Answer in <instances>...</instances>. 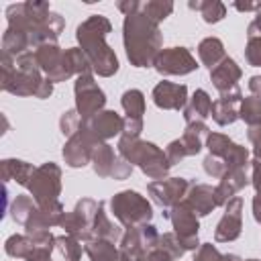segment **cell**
I'll return each instance as SVG.
<instances>
[{
  "instance_id": "36",
  "label": "cell",
  "mask_w": 261,
  "mask_h": 261,
  "mask_svg": "<svg viewBox=\"0 0 261 261\" xmlns=\"http://www.w3.org/2000/svg\"><path fill=\"white\" fill-rule=\"evenodd\" d=\"M55 251L65 261H80L84 247H82V241H77L69 234H61V237H55Z\"/></svg>"
},
{
  "instance_id": "45",
  "label": "cell",
  "mask_w": 261,
  "mask_h": 261,
  "mask_svg": "<svg viewBox=\"0 0 261 261\" xmlns=\"http://www.w3.org/2000/svg\"><path fill=\"white\" fill-rule=\"evenodd\" d=\"M53 251H55V247H35L27 261H51Z\"/></svg>"
},
{
  "instance_id": "38",
  "label": "cell",
  "mask_w": 261,
  "mask_h": 261,
  "mask_svg": "<svg viewBox=\"0 0 261 261\" xmlns=\"http://www.w3.org/2000/svg\"><path fill=\"white\" fill-rule=\"evenodd\" d=\"M239 118L245 120L249 126H255L261 122V98L247 96L239 104Z\"/></svg>"
},
{
  "instance_id": "3",
  "label": "cell",
  "mask_w": 261,
  "mask_h": 261,
  "mask_svg": "<svg viewBox=\"0 0 261 261\" xmlns=\"http://www.w3.org/2000/svg\"><path fill=\"white\" fill-rule=\"evenodd\" d=\"M122 43L126 59L133 67H153L155 57L163 49V35L159 31V24H155L139 10L124 16Z\"/></svg>"
},
{
  "instance_id": "28",
  "label": "cell",
  "mask_w": 261,
  "mask_h": 261,
  "mask_svg": "<svg viewBox=\"0 0 261 261\" xmlns=\"http://www.w3.org/2000/svg\"><path fill=\"white\" fill-rule=\"evenodd\" d=\"M198 57H200L202 65H206L208 69H214L226 57L222 41L218 37H206V39H202L200 45H198Z\"/></svg>"
},
{
  "instance_id": "51",
  "label": "cell",
  "mask_w": 261,
  "mask_h": 261,
  "mask_svg": "<svg viewBox=\"0 0 261 261\" xmlns=\"http://www.w3.org/2000/svg\"><path fill=\"white\" fill-rule=\"evenodd\" d=\"M249 90H251L253 96L261 98V75H253V77L249 80Z\"/></svg>"
},
{
  "instance_id": "15",
  "label": "cell",
  "mask_w": 261,
  "mask_h": 261,
  "mask_svg": "<svg viewBox=\"0 0 261 261\" xmlns=\"http://www.w3.org/2000/svg\"><path fill=\"white\" fill-rule=\"evenodd\" d=\"M92 167L96 175L112 179H126L133 173V165L124 161L120 155H114V149L108 143L96 145L92 155Z\"/></svg>"
},
{
  "instance_id": "27",
  "label": "cell",
  "mask_w": 261,
  "mask_h": 261,
  "mask_svg": "<svg viewBox=\"0 0 261 261\" xmlns=\"http://www.w3.org/2000/svg\"><path fill=\"white\" fill-rule=\"evenodd\" d=\"M92 239H100V241H110V243H120L122 239V228L118 224H114L106 212H104V202L100 204V210L96 214L94 226H92Z\"/></svg>"
},
{
  "instance_id": "53",
  "label": "cell",
  "mask_w": 261,
  "mask_h": 261,
  "mask_svg": "<svg viewBox=\"0 0 261 261\" xmlns=\"http://www.w3.org/2000/svg\"><path fill=\"white\" fill-rule=\"evenodd\" d=\"M245 261H261V259H245Z\"/></svg>"
},
{
  "instance_id": "12",
  "label": "cell",
  "mask_w": 261,
  "mask_h": 261,
  "mask_svg": "<svg viewBox=\"0 0 261 261\" xmlns=\"http://www.w3.org/2000/svg\"><path fill=\"white\" fill-rule=\"evenodd\" d=\"M102 141H98L86 126V122L82 120V126L77 128V133H73L65 145H63V159L69 167L77 169V167H84L88 163H92V155H94V149L96 145H100Z\"/></svg>"
},
{
  "instance_id": "35",
  "label": "cell",
  "mask_w": 261,
  "mask_h": 261,
  "mask_svg": "<svg viewBox=\"0 0 261 261\" xmlns=\"http://www.w3.org/2000/svg\"><path fill=\"white\" fill-rule=\"evenodd\" d=\"M141 12L147 18H151L155 24H159L173 12V2H169V0H147V2H141Z\"/></svg>"
},
{
  "instance_id": "48",
  "label": "cell",
  "mask_w": 261,
  "mask_h": 261,
  "mask_svg": "<svg viewBox=\"0 0 261 261\" xmlns=\"http://www.w3.org/2000/svg\"><path fill=\"white\" fill-rule=\"evenodd\" d=\"M251 37H261V8L257 10L255 18L247 27V39H251Z\"/></svg>"
},
{
  "instance_id": "49",
  "label": "cell",
  "mask_w": 261,
  "mask_h": 261,
  "mask_svg": "<svg viewBox=\"0 0 261 261\" xmlns=\"http://www.w3.org/2000/svg\"><path fill=\"white\" fill-rule=\"evenodd\" d=\"M120 259L122 261H155L151 251L149 253H128V251H120Z\"/></svg>"
},
{
  "instance_id": "41",
  "label": "cell",
  "mask_w": 261,
  "mask_h": 261,
  "mask_svg": "<svg viewBox=\"0 0 261 261\" xmlns=\"http://www.w3.org/2000/svg\"><path fill=\"white\" fill-rule=\"evenodd\" d=\"M202 165H204V171L210 175V177H216V179H220L226 171H228V167H226V163L222 161V159H218V157H214V155H206L204 157V161H202Z\"/></svg>"
},
{
  "instance_id": "18",
  "label": "cell",
  "mask_w": 261,
  "mask_h": 261,
  "mask_svg": "<svg viewBox=\"0 0 261 261\" xmlns=\"http://www.w3.org/2000/svg\"><path fill=\"white\" fill-rule=\"evenodd\" d=\"M241 230H243V200L237 196L224 206V214L214 230V241L232 243L241 237Z\"/></svg>"
},
{
  "instance_id": "25",
  "label": "cell",
  "mask_w": 261,
  "mask_h": 261,
  "mask_svg": "<svg viewBox=\"0 0 261 261\" xmlns=\"http://www.w3.org/2000/svg\"><path fill=\"white\" fill-rule=\"evenodd\" d=\"M212 114V98L208 96L206 90H196L194 96L188 100L184 108V120L186 124H196V122H206V118Z\"/></svg>"
},
{
  "instance_id": "31",
  "label": "cell",
  "mask_w": 261,
  "mask_h": 261,
  "mask_svg": "<svg viewBox=\"0 0 261 261\" xmlns=\"http://www.w3.org/2000/svg\"><path fill=\"white\" fill-rule=\"evenodd\" d=\"M120 104H122V110H124V118H130V120H143V114H145V96L141 90H126L120 98Z\"/></svg>"
},
{
  "instance_id": "44",
  "label": "cell",
  "mask_w": 261,
  "mask_h": 261,
  "mask_svg": "<svg viewBox=\"0 0 261 261\" xmlns=\"http://www.w3.org/2000/svg\"><path fill=\"white\" fill-rule=\"evenodd\" d=\"M247 137H249V141H251V145H253V155H255V159H261V122L255 124V126H249Z\"/></svg>"
},
{
  "instance_id": "26",
  "label": "cell",
  "mask_w": 261,
  "mask_h": 261,
  "mask_svg": "<svg viewBox=\"0 0 261 261\" xmlns=\"http://www.w3.org/2000/svg\"><path fill=\"white\" fill-rule=\"evenodd\" d=\"M35 169L37 167H33V163H27L22 159H2V163H0L2 179L4 181H16L22 188L29 186Z\"/></svg>"
},
{
  "instance_id": "4",
  "label": "cell",
  "mask_w": 261,
  "mask_h": 261,
  "mask_svg": "<svg viewBox=\"0 0 261 261\" xmlns=\"http://www.w3.org/2000/svg\"><path fill=\"white\" fill-rule=\"evenodd\" d=\"M108 33H112V22L102 14L88 16L75 29V39L80 43V49L88 55L94 73H98L100 77H110L118 71V57L112 51V47L106 43Z\"/></svg>"
},
{
  "instance_id": "32",
  "label": "cell",
  "mask_w": 261,
  "mask_h": 261,
  "mask_svg": "<svg viewBox=\"0 0 261 261\" xmlns=\"http://www.w3.org/2000/svg\"><path fill=\"white\" fill-rule=\"evenodd\" d=\"M239 102H232V100H226V98H218L212 102V118L216 124L220 126H228L232 124L237 118H239Z\"/></svg>"
},
{
  "instance_id": "39",
  "label": "cell",
  "mask_w": 261,
  "mask_h": 261,
  "mask_svg": "<svg viewBox=\"0 0 261 261\" xmlns=\"http://www.w3.org/2000/svg\"><path fill=\"white\" fill-rule=\"evenodd\" d=\"M159 247H161L173 261L181 259L184 253H186V249L181 247V243H179V239L175 237V232H163V234L159 237Z\"/></svg>"
},
{
  "instance_id": "20",
  "label": "cell",
  "mask_w": 261,
  "mask_h": 261,
  "mask_svg": "<svg viewBox=\"0 0 261 261\" xmlns=\"http://www.w3.org/2000/svg\"><path fill=\"white\" fill-rule=\"evenodd\" d=\"M84 122H86L88 130L102 143H106L108 139H112L116 135H122V128H124V118L120 114H116L114 110H102Z\"/></svg>"
},
{
  "instance_id": "50",
  "label": "cell",
  "mask_w": 261,
  "mask_h": 261,
  "mask_svg": "<svg viewBox=\"0 0 261 261\" xmlns=\"http://www.w3.org/2000/svg\"><path fill=\"white\" fill-rule=\"evenodd\" d=\"M237 10H241V12H251V10H259L261 8V2H234L232 4Z\"/></svg>"
},
{
  "instance_id": "33",
  "label": "cell",
  "mask_w": 261,
  "mask_h": 261,
  "mask_svg": "<svg viewBox=\"0 0 261 261\" xmlns=\"http://www.w3.org/2000/svg\"><path fill=\"white\" fill-rule=\"evenodd\" d=\"M33 249H35V243L27 234H12L4 243L6 255L8 257H14V259H29L31 253H33Z\"/></svg>"
},
{
  "instance_id": "30",
  "label": "cell",
  "mask_w": 261,
  "mask_h": 261,
  "mask_svg": "<svg viewBox=\"0 0 261 261\" xmlns=\"http://www.w3.org/2000/svg\"><path fill=\"white\" fill-rule=\"evenodd\" d=\"M188 6L192 10H198L204 18V22L208 24H214V22H220L224 16H226V6L220 2V0H196V2H188Z\"/></svg>"
},
{
  "instance_id": "22",
  "label": "cell",
  "mask_w": 261,
  "mask_h": 261,
  "mask_svg": "<svg viewBox=\"0 0 261 261\" xmlns=\"http://www.w3.org/2000/svg\"><path fill=\"white\" fill-rule=\"evenodd\" d=\"M65 212L61 202L49 204V206H37L31 214V218L24 224V232H35V230H49L51 226H59L63 220Z\"/></svg>"
},
{
  "instance_id": "29",
  "label": "cell",
  "mask_w": 261,
  "mask_h": 261,
  "mask_svg": "<svg viewBox=\"0 0 261 261\" xmlns=\"http://www.w3.org/2000/svg\"><path fill=\"white\" fill-rule=\"evenodd\" d=\"M84 251L90 257V261H122L120 249L116 247V243H110V241L92 239L84 245Z\"/></svg>"
},
{
  "instance_id": "2",
  "label": "cell",
  "mask_w": 261,
  "mask_h": 261,
  "mask_svg": "<svg viewBox=\"0 0 261 261\" xmlns=\"http://www.w3.org/2000/svg\"><path fill=\"white\" fill-rule=\"evenodd\" d=\"M0 88L14 96H35V98H49L53 94V84L43 75L35 51L22 53L16 59L2 53L0 59Z\"/></svg>"
},
{
  "instance_id": "7",
  "label": "cell",
  "mask_w": 261,
  "mask_h": 261,
  "mask_svg": "<svg viewBox=\"0 0 261 261\" xmlns=\"http://www.w3.org/2000/svg\"><path fill=\"white\" fill-rule=\"evenodd\" d=\"M29 194L37 202V206H49L59 202L61 194V167L53 161L39 165L27 186Z\"/></svg>"
},
{
  "instance_id": "52",
  "label": "cell",
  "mask_w": 261,
  "mask_h": 261,
  "mask_svg": "<svg viewBox=\"0 0 261 261\" xmlns=\"http://www.w3.org/2000/svg\"><path fill=\"white\" fill-rule=\"evenodd\" d=\"M253 218H255V222L261 224V194H257L253 198Z\"/></svg>"
},
{
  "instance_id": "9",
  "label": "cell",
  "mask_w": 261,
  "mask_h": 261,
  "mask_svg": "<svg viewBox=\"0 0 261 261\" xmlns=\"http://www.w3.org/2000/svg\"><path fill=\"white\" fill-rule=\"evenodd\" d=\"M73 94H75V110L82 116V120H90L106 106V94L96 84L94 73L77 75L73 84Z\"/></svg>"
},
{
  "instance_id": "40",
  "label": "cell",
  "mask_w": 261,
  "mask_h": 261,
  "mask_svg": "<svg viewBox=\"0 0 261 261\" xmlns=\"http://www.w3.org/2000/svg\"><path fill=\"white\" fill-rule=\"evenodd\" d=\"M82 126V116L77 114V110L73 108V110H65L63 114H61V118H59V128H61V133L69 139L73 133H77V128Z\"/></svg>"
},
{
  "instance_id": "24",
  "label": "cell",
  "mask_w": 261,
  "mask_h": 261,
  "mask_svg": "<svg viewBox=\"0 0 261 261\" xmlns=\"http://www.w3.org/2000/svg\"><path fill=\"white\" fill-rule=\"evenodd\" d=\"M186 202L194 208V212L198 216H208L214 208H216V196H214V188L208 184H196L192 181Z\"/></svg>"
},
{
  "instance_id": "10",
  "label": "cell",
  "mask_w": 261,
  "mask_h": 261,
  "mask_svg": "<svg viewBox=\"0 0 261 261\" xmlns=\"http://www.w3.org/2000/svg\"><path fill=\"white\" fill-rule=\"evenodd\" d=\"M169 220L173 224V232L179 239L181 247L186 251H196L202 243L198 241V230H200V220L194 208L184 200L169 208Z\"/></svg>"
},
{
  "instance_id": "19",
  "label": "cell",
  "mask_w": 261,
  "mask_h": 261,
  "mask_svg": "<svg viewBox=\"0 0 261 261\" xmlns=\"http://www.w3.org/2000/svg\"><path fill=\"white\" fill-rule=\"evenodd\" d=\"M153 102L161 110H184L188 104V86L186 84H173V82H159L153 88Z\"/></svg>"
},
{
  "instance_id": "14",
  "label": "cell",
  "mask_w": 261,
  "mask_h": 261,
  "mask_svg": "<svg viewBox=\"0 0 261 261\" xmlns=\"http://www.w3.org/2000/svg\"><path fill=\"white\" fill-rule=\"evenodd\" d=\"M35 57H37V63H39L43 75L51 84L65 82V80H69L73 75L71 69H69V65H67L65 51L57 43H45V45H41L39 49H35Z\"/></svg>"
},
{
  "instance_id": "6",
  "label": "cell",
  "mask_w": 261,
  "mask_h": 261,
  "mask_svg": "<svg viewBox=\"0 0 261 261\" xmlns=\"http://www.w3.org/2000/svg\"><path fill=\"white\" fill-rule=\"evenodd\" d=\"M110 208L114 218L120 222L124 228H135L141 224H149L153 218V206L151 202L141 196L135 190H122L112 196Z\"/></svg>"
},
{
  "instance_id": "47",
  "label": "cell",
  "mask_w": 261,
  "mask_h": 261,
  "mask_svg": "<svg viewBox=\"0 0 261 261\" xmlns=\"http://www.w3.org/2000/svg\"><path fill=\"white\" fill-rule=\"evenodd\" d=\"M116 8L124 16H128V14H135V12L141 10V2H137V0H120V2H116Z\"/></svg>"
},
{
  "instance_id": "16",
  "label": "cell",
  "mask_w": 261,
  "mask_h": 261,
  "mask_svg": "<svg viewBox=\"0 0 261 261\" xmlns=\"http://www.w3.org/2000/svg\"><path fill=\"white\" fill-rule=\"evenodd\" d=\"M155 71L161 75H186L198 69L196 57L186 47H169L161 49L153 63Z\"/></svg>"
},
{
  "instance_id": "11",
  "label": "cell",
  "mask_w": 261,
  "mask_h": 261,
  "mask_svg": "<svg viewBox=\"0 0 261 261\" xmlns=\"http://www.w3.org/2000/svg\"><path fill=\"white\" fill-rule=\"evenodd\" d=\"M210 133L208 124L206 122H196V124H186V130L179 139L171 141L165 149V155H167V161L169 165H175V163H181L186 157H192V155H198L204 147L202 143V137H206Z\"/></svg>"
},
{
  "instance_id": "46",
  "label": "cell",
  "mask_w": 261,
  "mask_h": 261,
  "mask_svg": "<svg viewBox=\"0 0 261 261\" xmlns=\"http://www.w3.org/2000/svg\"><path fill=\"white\" fill-rule=\"evenodd\" d=\"M251 169H253L251 186L255 188L257 194H261V159H253V161H251Z\"/></svg>"
},
{
  "instance_id": "17",
  "label": "cell",
  "mask_w": 261,
  "mask_h": 261,
  "mask_svg": "<svg viewBox=\"0 0 261 261\" xmlns=\"http://www.w3.org/2000/svg\"><path fill=\"white\" fill-rule=\"evenodd\" d=\"M192 181H188L186 177H165V179H157L151 181L147 186V192L151 196V200L161 206V208H173L175 204L184 202L188 196Z\"/></svg>"
},
{
  "instance_id": "42",
  "label": "cell",
  "mask_w": 261,
  "mask_h": 261,
  "mask_svg": "<svg viewBox=\"0 0 261 261\" xmlns=\"http://www.w3.org/2000/svg\"><path fill=\"white\" fill-rule=\"evenodd\" d=\"M245 59H247L249 65L261 67V37H251V39H247Z\"/></svg>"
},
{
  "instance_id": "34",
  "label": "cell",
  "mask_w": 261,
  "mask_h": 261,
  "mask_svg": "<svg viewBox=\"0 0 261 261\" xmlns=\"http://www.w3.org/2000/svg\"><path fill=\"white\" fill-rule=\"evenodd\" d=\"M35 208H37V202L33 200V196L18 194V196L12 200V204H10V216H12L14 222H18V224L24 226Z\"/></svg>"
},
{
  "instance_id": "1",
  "label": "cell",
  "mask_w": 261,
  "mask_h": 261,
  "mask_svg": "<svg viewBox=\"0 0 261 261\" xmlns=\"http://www.w3.org/2000/svg\"><path fill=\"white\" fill-rule=\"evenodd\" d=\"M6 20L8 29L27 33L31 49H39L45 43H57L61 31L65 29L63 16L53 12L49 2L43 0L10 4L6 8Z\"/></svg>"
},
{
  "instance_id": "37",
  "label": "cell",
  "mask_w": 261,
  "mask_h": 261,
  "mask_svg": "<svg viewBox=\"0 0 261 261\" xmlns=\"http://www.w3.org/2000/svg\"><path fill=\"white\" fill-rule=\"evenodd\" d=\"M65 59H67V65H69V69H71V73H73L75 77H77V75H86V73H94L88 55H86L80 47H69V49H65Z\"/></svg>"
},
{
  "instance_id": "13",
  "label": "cell",
  "mask_w": 261,
  "mask_h": 261,
  "mask_svg": "<svg viewBox=\"0 0 261 261\" xmlns=\"http://www.w3.org/2000/svg\"><path fill=\"white\" fill-rule=\"evenodd\" d=\"M206 147H208V153L222 159L226 163L228 169L232 167H241V169H247L251 165L249 161V149L234 143L232 139H228L226 135L222 133H208L206 135Z\"/></svg>"
},
{
  "instance_id": "23",
  "label": "cell",
  "mask_w": 261,
  "mask_h": 261,
  "mask_svg": "<svg viewBox=\"0 0 261 261\" xmlns=\"http://www.w3.org/2000/svg\"><path fill=\"white\" fill-rule=\"evenodd\" d=\"M241 75H243V69L237 65V61L232 57H224L214 69H210V82L220 94L237 88Z\"/></svg>"
},
{
  "instance_id": "43",
  "label": "cell",
  "mask_w": 261,
  "mask_h": 261,
  "mask_svg": "<svg viewBox=\"0 0 261 261\" xmlns=\"http://www.w3.org/2000/svg\"><path fill=\"white\" fill-rule=\"evenodd\" d=\"M222 253L212 245V243H202L194 251V261H222Z\"/></svg>"
},
{
  "instance_id": "21",
  "label": "cell",
  "mask_w": 261,
  "mask_h": 261,
  "mask_svg": "<svg viewBox=\"0 0 261 261\" xmlns=\"http://www.w3.org/2000/svg\"><path fill=\"white\" fill-rule=\"evenodd\" d=\"M249 184H251V179L247 177V169H241V167L228 169V171L220 177L218 186L214 188L216 206H226V204H228L232 198H237V194H239L243 188H247Z\"/></svg>"
},
{
  "instance_id": "5",
  "label": "cell",
  "mask_w": 261,
  "mask_h": 261,
  "mask_svg": "<svg viewBox=\"0 0 261 261\" xmlns=\"http://www.w3.org/2000/svg\"><path fill=\"white\" fill-rule=\"evenodd\" d=\"M118 155L128 161L130 165H137L147 177L153 181L165 179L169 175V161L163 149H159L155 143L141 141L139 137H122L118 139Z\"/></svg>"
},
{
  "instance_id": "8",
  "label": "cell",
  "mask_w": 261,
  "mask_h": 261,
  "mask_svg": "<svg viewBox=\"0 0 261 261\" xmlns=\"http://www.w3.org/2000/svg\"><path fill=\"white\" fill-rule=\"evenodd\" d=\"M102 200H92V198H82L75 208L71 212H65L63 220H61V228L65 230V234L77 239V241H92V226L96 220V214L100 210Z\"/></svg>"
}]
</instances>
